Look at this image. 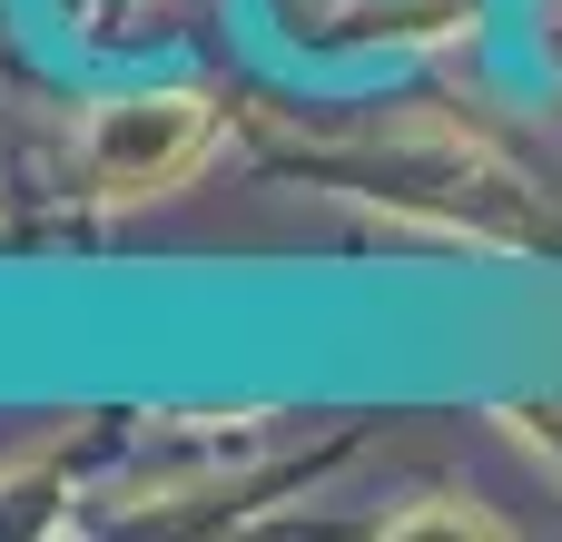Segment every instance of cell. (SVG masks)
Instances as JSON below:
<instances>
[{"mask_svg":"<svg viewBox=\"0 0 562 542\" xmlns=\"http://www.w3.org/2000/svg\"><path fill=\"white\" fill-rule=\"evenodd\" d=\"M198 148H207V109H198L188 89L119 99V109H99V128H89V178H99L109 197H148V188H168Z\"/></svg>","mask_w":562,"mask_h":542,"instance_id":"1","label":"cell"}]
</instances>
